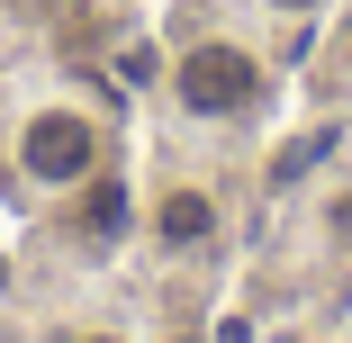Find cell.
Masks as SVG:
<instances>
[{
	"label": "cell",
	"mask_w": 352,
	"mask_h": 343,
	"mask_svg": "<svg viewBox=\"0 0 352 343\" xmlns=\"http://www.w3.org/2000/svg\"><path fill=\"white\" fill-rule=\"evenodd\" d=\"M135 181V262L163 298H199L217 289L235 253H244V181L235 154H208V145H154Z\"/></svg>",
	"instance_id": "1"
},
{
	"label": "cell",
	"mask_w": 352,
	"mask_h": 343,
	"mask_svg": "<svg viewBox=\"0 0 352 343\" xmlns=\"http://www.w3.org/2000/svg\"><path fill=\"white\" fill-rule=\"evenodd\" d=\"M0 172L28 208H82L126 181V118L82 73H36L0 109Z\"/></svg>",
	"instance_id": "2"
},
{
	"label": "cell",
	"mask_w": 352,
	"mask_h": 343,
	"mask_svg": "<svg viewBox=\"0 0 352 343\" xmlns=\"http://www.w3.org/2000/svg\"><path fill=\"white\" fill-rule=\"evenodd\" d=\"M163 135L172 145H208V154H244L280 126L289 109V73L280 54L244 27H190L172 54H163Z\"/></svg>",
	"instance_id": "3"
},
{
	"label": "cell",
	"mask_w": 352,
	"mask_h": 343,
	"mask_svg": "<svg viewBox=\"0 0 352 343\" xmlns=\"http://www.w3.org/2000/svg\"><path fill=\"white\" fill-rule=\"evenodd\" d=\"M298 262L334 271V280L352 289V154L325 163V172L298 190Z\"/></svg>",
	"instance_id": "4"
},
{
	"label": "cell",
	"mask_w": 352,
	"mask_h": 343,
	"mask_svg": "<svg viewBox=\"0 0 352 343\" xmlns=\"http://www.w3.org/2000/svg\"><path fill=\"white\" fill-rule=\"evenodd\" d=\"M28 343H145V334H135V316H118V307H63V316H36Z\"/></svg>",
	"instance_id": "5"
},
{
	"label": "cell",
	"mask_w": 352,
	"mask_h": 343,
	"mask_svg": "<svg viewBox=\"0 0 352 343\" xmlns=\"http://www.w3.org/2000/svg\"><path fill=\"white\" fill-rule=\"evenodd\" d=\"M253 10L271 19V27H316V19H334L343 0H253Z\"/></svg>",
	"instance_id": "6"
},
{
	"label": "cell",
	"mask_w": 352,
	"mask_h": 343,
	"mask_svg": "<svg viewBox=\"0 0 352 343\" xmlns=\"http://www.w3.org/2000/svg\"><path fill=\"white\" fill-rule=\"evenodd\" d=\"M19 316V262H10V244H0V325Z\"/></svg>",
	"instance_id": "7"
},
{
	"label": "cell",
	"mask_w": 352,
	"mask_h": 343,
	"mask_svg": "<svg viewBox=\"0 0 352 343\" xmlns=\"http://www.w3.org/2000/svg\"><path fill=\"white\" fill-rule=\"evenodd\" d=\"M0 343H10V334H0Z\"/></svg>",
	"instance_id": "8"
}]
</instances>
